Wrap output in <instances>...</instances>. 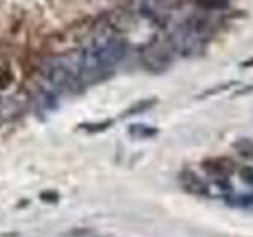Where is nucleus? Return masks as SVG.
<instances>
[{
  "label": "nucleus",
  "instance_id": "7",
  "mask_svg": "<svg viewBox=\"0 0 253 237\" xmlns=\"http://www.w3.org/2000/svg\"><path fill=\"white\" fill-rule=\"evenodd\" d=\"M128 133L130 136L133 138H139V139H144V138H152L157 134V130L152 128V126H147V125H130L128 128Z\"/></svg>",
  "mask_w": 253,
  "mask_h": 237
},
{
  "label": "nucleus",
  "instance_id": "11",
  "mask_svg": "<svg viewBox=\"0 0 253 237\" xmlns=\"http://www.w3.org/2000/svg\"><path fill=\"white\" fill-rule=\"evenodd\" d=\"M234 147L239 150V154L244 155V157H247V158H253V142L249 141V139H241V141H237Z\"/></svg>",
  "mask_w": 253,
  "mask_h": 237
},
{
  "label": "nucleus",
  "instance_id": "1",
  "mask_svg": "<svg viewBox=\"0 0 253 237\" xmlns=\"http://www.w3.org/2000/svg\"><path fill=\"white\" fill-rule=\"evenodd\" d=\"M124 40L106 38L87 46L76 55V67L81 84H90L106 76L125 57Z\"/></svg>",
  "mask_w": 253,
  "mask_h": 237
},
{
  "label": "nucleus",
  "instance_id": "5",
  "mask_svg": "<svg viewBox=\"0 0 253 237\" xmlns=\"http://www.w3.org/2000/svg\"><path fill=\"white\" fill-rule=\"evenodd\" d=\"M22 106L19 100L16 98H8V97H0V122L10 120L21 114Z\"/></svg>",
  "mask_w": 253,
  "mask_h": 237
},
{
  "label": "nucleus",
  "instance_id": "2",
  "mask_svg": "<svg viewBox=\"0 0 253 237\" xmlns=\"http://www.w3.org/2000/svg\"><path fill=\"white\" fill-rule=\"evenodd\" d=\"M44 79L49 84L51 90L57 92H71L79 89L83 84L79 81L76 57L70 59H55L49 62L44 68Z\"/></svg>",
  "mask_w": 253,
  "mask_h": 237
},
{
  "label": "nucleus",
  "instance_id": "4",
  "mask_svg": "<svg viewBox=\"0 0 253 237\" xmlns=\"http://www.w3.org/2000/svg\"><path fill=\"white\" fill-rule=\"evenodd\" d=\"M180 182H182V187H184L187 192L190 193H195V195H206L209 192L208 185L204 182L193 174L192 171H185L180 174Z\"/></svg>",
  "mask_w": 253,
  "mask_h": 237
},
{
  "label": "nucleus",
  "instance_id": "9",
  "mask_svg": "<svg viewBox=\"0 0 253 237\" xmlns=\"http://www.w3.org/2000/svg\"><path fill=\"white\" fill-rule=\"evenodd\" d=\"M196 3L204 10H223L229 5V0H196Z\"/></svg>",
  "mask_w": 253,
  "mask_h": 237
},
{
  "label": "nucleus",
  "instance_id": "12",
  "mask_svg": "<svg viewBox=\"0 0 253 237\" xmlns=\"http://www.w3.org/2000/svg\"><path fill=\"white\" fill-rule=\"evenodd\" d=\"M111 125H113V120H103L100 123H84L81 126H83V130H85L87 133H100V131L108 130Z\"/></svg>",
  "mask_w": 253,
  "mask_h": 237
},
{
  "label": "nucleus",
  "instance_id": "6",
  "mask_svg": "<svg viewBox=\"0 0 253 237\" xmlns=\"http://www.w3.org/2000/svg\"><path fill=\"white\" fill-rule=\"evenodd\" d=\"M37 106L43 113H49V111L57 108V93L51 89H44L42 87V90L37 95Z\"/></svg>",
  "mask_w": 253,
  "mask_h": 237
},
{
  "label": "nucleus",
  "instance_id": "10",
  "mask_svg": "<svg viewBox=\"0 0 253 237\" xmlns=\"http://www.w3.org/2000/svg\"><path fill=\"white\" fill-rule=\"evenodd\" d=\"M14 82V76L8 68L0 67V92L6 90L8 87H11Z\"/></svg>",
  "mask_w": 253,
  "mask_h": 237
},
{
  "label": "nucleus",
  "instance_id": "14",
  "mask_svg": "<svg viewBox=\"0 0 253 237\" xmlns=\"http://www.w3.org/2000/svg\"><path fill=\"white\" fill-rule=\"evenodd\" d=\"M241 177L244 182H247V184H253V168H250V166H245V168L241 169Z\"/></svg>",
  "mask_w": 253,
  "mask_h": 237
},
{
  "label": "nucleus",
  "instance_id": "8",
  "mask_svg": "<svg viewBox=\"0 0 253 237\" xmlns=\"http://www.w3.org/2000/svg\"><path fill=\"white\" fill-rule=\"evenodd\" d=\"M154 100H141V101H136L134 105H131L128 109L125 111L124 113V117H130V116H134V114H139V113H142V111H146V109H149L150 106L154 105Z\"/></svg>",
  "mask_w": 253,
  "mask_h": 237
},
{
  "label": "nucleus",
  "instance_id": "13",
  "mask_svg": "<svg viewBox=\"0 0 253 237\" xmlns=\"http://www.w3.org/2000/svg\"><path fill=\"white\" fill-rule=\"evenodd\" d=\"M40 199L43 202H49V204H54L59 201V195L54 192V190H46V192L40 193Z\"/></svg>",
  "mask_w": 253,
  "mask_h": 237
},
{
  "label": "nucleus",
  "instance_id": "3",
  "mask_svg": "<svg viewBox=\"0 0 253 237\" xmlns=\"http://www.w3.org/2000/svg\"><path fill=\"white\" fill-rule=\"evenodd\" d=\"M203 169L211 176H229L233 172V161L226 160V158H212V160H206L203 163Z\"/></svg>",
  "mask_w": 253,
  "mask_h": 237
}]
</instances>
